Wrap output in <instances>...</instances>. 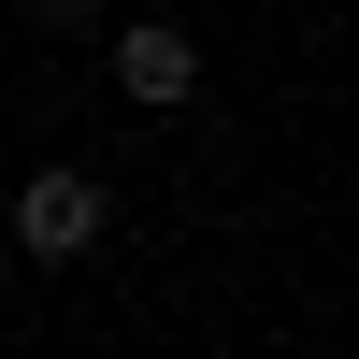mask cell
Wrapping results in <instances>:
<instances>
[{"label": "cell", "instance_id": "cell-3", "mask_svg": "<svg viewBox=\"0 0 359 359\" xmlns=\"http://www.w3.org/2000/svg\"><path fill=\"white\" fill-rule=\"evenodd\" d=\"M29 15H43V29H101V0H29Z\"/></svg>", "mask_w": 359, "mask_h": 359}, {"label": "cell", "instance_id": "cell-4", "mask_svg": "<svg viewBox=\"0 0 359 359\" xmlns=\"http://www.w3.org/2000/svg\"><path fill=\"white\" fill-rule=\"evenodd\" d=\"M158 15H187V0H158Z\"/></svg>", "mask_w": 359, "mask_h": 359}, {"label": "cell", "instance_id": "cell-1", "mask_svg": "<svg viewBox=\"0 0 359 359\" xmlns=\"http://www.w3.org/2000/svg\"><path fill=\"white\" fill-rule=\"evenodd\" d=\"M101 72H115L130 115H187V101H201V43H187L172 15H130V29L101 43Z\"/></svg>", "mask_w": 359, "mask_h": 359}, {"label": "cell", "instance_id": "cell-2", "mask_svg": "<svg viewBox=\"0 0 359 359\" xmlns=\"http://www.w3.org/2000/svg\"><path fill=\"white\" fill-rule=\"evenodd\" d=\"M101 216H115V201H101V172H72V158H57V172H29V187H15V245L43 259V273H57V259H86V245H101Z\"/></svg>", "mask_w": 359, "mask_h": 359}]
</instances>
